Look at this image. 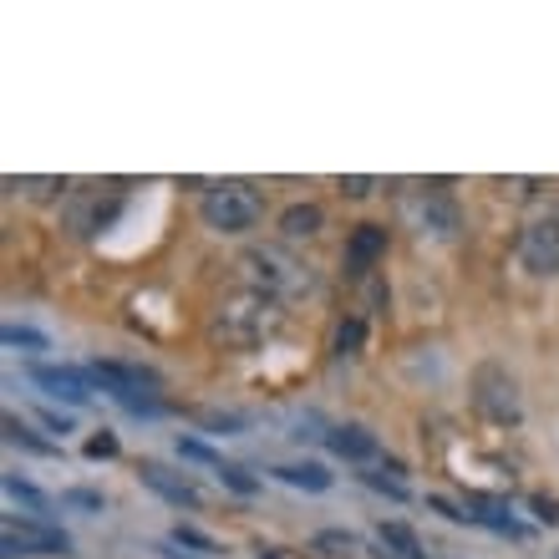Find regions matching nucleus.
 <instances>
[{
	"label": "nucleus",
	"mask_w": 559,
	"mask_h": 559,
	"mask_svg": "<svg viewBox=\"0 0 559 559\" xmlns=\"http://www.w3.org/2000/svg\"><path fill=\"white\" fill-rule=\"evenodd\" d=\"M239 280H245V290H260L280 306H290V300H306V295L321 290V280L306 260H295L285 245H250V250L235 260Z\"/></svg>",
	"instance_id": "obj_1"
},
{
	"label": "nucleus",
	"mask_w": 559,
	"mask_h": 559,
	"mask_svg": "<svg viewBox=\"0 0 559 559\" xmlns=\"http://www.w3.org/2000/svg\"><path fill=\"white\" fill-rule=\"evenodd\" d=\"M280 325H285V306L280 300H270L260 290H235L214 306L209 336L219 341V346H229V352H250L260 341L280 336Z\"/></svg>",
	"instance_id": "obj_2"
},
{
	"label": "nucleus",
	"mask_w": 559,
	"mask_h": 559,
	"mask_svg": "<svg viewBox=\"0 0 559 559\" xmlns=\"http://www.w3.org/2000/svg\"><path fill=\"white\" fill-rule=\"evenodd\" d=\"M402 224L417 229L423 239H438V245H453L463 235V209L448 193V183H402L397 193Z\"/></svg>",
	"instance_id": "obj_3"
},
{
	"label": "nucleus",
	"mask_w": 559,
	"mask_h": 559,
	"mask_svg": "<svg viewBox=\"0 0 559 559\" xmlns=\"http://www.w3.org/2000/svg\"><path fill=\"white\" fill-rule=\"evenodd\" d=\"M199 219L214 229V235H250L254 224L265 219V199L260 189H250L245 178H224V183H209L199 193Z\"/></svg>",
	"instance_id": "obj_4"
},
{
	"label": "nucleus",
	"mask_w": 559,
	"mask_h": 559,
	"mask_svg": "<svg viewBox=\"0 0 559 559\" xmlns=\"http://www.w3.org/2000/svg\"><path fill=\"white\" fill-rule=\"evenodd\" d=\"M468 397H473V413L484 417L493 427H519L524 423V392H519V377L503 361H478L468 377Z\"/></svg>",
	"instance_id": "obj_5"
},
{
	"label": "nucleus",
	"mask_w": 559,
	"mask_h": 559,
	"mask_svg": "<svg viewBox=\"0 0 559 559\" xmlns=\"http://www.w3.org/2000/svg\"><path fill=\"white\" fill-rule=\"evenodd\" d=\"M72 549V539L57 530V524H46V519L36 514H5V524H0V555L5 559H36V555H67Z\"/></svg>",
	"instance_id": "obj_6"
},
{
	"label": "nucleus",
	"mask_w": 559,
	"mask_h": 559,
	"mask_svg": "<svg viewBox=\"0 0 559 559\" xmlns=\"http://www.w3.org/2000/svg\"><path fill=\"white\" fill-rule=\"evenodd\" d=\"M118 209H122V199L112 189H72V199L61 204V229L72 239H92L97 229L112 224Z\"/></svg>",
	"instance_id": "obj_7"
},
{
	"label": "nucleus",
	"mask_w": 559,
	"mask_h": 559,
	"mask_svg": "<svg viewBox=\"0 0 559 559\" xmlns=\"http://www.w3.org/2000/svg\"><path fill=\"white\" fill-rule=\"evenodd\" d=\"M514 254H519V265L530 270L534 280H555L559 275V219L555 214H549V219L524 224L519 239H514Z\"/></svg>",
	"instance_id": "obj_8"
},
{
	"label": "nucleus",
	"mask_w": 559,
	"mask_h": 559,
	"mask_svg": "<svg viewBox=\"0 0 559 559\" xmlns=\"http://www.w3.org/2000/svg\"><path fill=\"white\" fill-rule=\"evenodd\" d=\"M386 245H392V235H386V224H356L352 239H346V254H341V265H346V275H352V280L377 275V265L386 260Z\"/></svg>",
	"instance_id": "obj_9"
},
{
	"label": "nucleus",
	"mask_w": 559,
	"mask_h": 559,
	"mask_svg": "<svg viewBox=\"0 0 559 559\" xmlns=\"http://www.w3.org/2000/svg\"><path fill=\"white\" fill-rule=\"evenodd\" d=\"M138 478H143L158 499L178 503V509H199V503H204V493H199V484H193L189 473H174V468H163V463H143Z\"/></svg>",
	"instance_id": "obj_10"
},
{
	"label": "nucleus",
	"mask_w": 559,
	"mask_h": 559,
	"mask_svg": "<svg viewBox=\"0 0 559 559\" xmlns=\"http://www.w3.org/2000/svg\"><path fill=\"white\" fill-rule=\"evenodd\" d=\"M31 382L46 386V392L61 402H87L92 397L87 371H72V367H31Z\"/></svg>",
	"instance_id": "obj_11"
},
{
	"label": "nucleus",
	"mask_w": 559,
	"mask_h": 559,
	"mask_svg": "<svg viewBox=\"0 0 559 559\" xmlns=\"http://www.w3.org/2000/svg\"><path fill=\"white\" fill-rule=\"evenodd\" d=\"M325 442H331V453L346 457V463H377V457H382V442H377V432H367V427H331Z\"/></svg>",
	"instance_id": "obj_12"
},
{
	"label": "nucleus",
	"mask_w": 559,
	"mask_h": 559,
	"mask_svg": "<svg viewBox=\"0 0 559 559\" xmlns=\"http://www.w3.org/2000/svg\"><path fill=\"white\" fill-rule=\"evenodd\" d=\"M321 229H325L321 204H290L280 214V239H285V245H306V239H316Z\"/></svg>",
	"instance_id": "obj_13"
},
{
	"label": "nucleus",
	"mask_w": 559,
	"mask_h": 559,
	"mask_svg": "<svg viewBox=\"0 0 559 559\" xmlns=\"http://www.w3.org/2000/svg\"><path fill=\"white\" fill-rule=\"evenodd\" d=\"M361 341H367V321H361L356 310H346L336 321V331H331V356H336V361H356V356H361Z\"/></svg>",
	"instance_id": "obj_14"
},
{
	"label": "nucleus",
	"mask_w": 559,
	"mask_h": 559,
	"mask_svg": "<svg viewBox=\"0 0 559 559\" xmlns=\"http://www.w3.org/2000/svg\"><path fill=\"white\" fill-rule=\"evenodd\" d=\"M377 539H382V545L392 549L397 559H432V555L423 549V539H417L407 524H397V519H382V524H377Z\"/></svg>",
	"instance_id": "obj_15"
},
{
	"label": "nucleus",
	"mask_w": 559,
	"mask_h": 559,
	"mask_svg": "<svg viewBox=\"0 0 559 559\" xmlns=\"http://www.w3.org/2000/svg\"><path fill=\"white\" fill-rule=\"evenodd\" d=\"M275 478H285L290 488H306V493H325L331 488V473L321 463H285V468H275Z\"/></svg>",
	"instance_id": "obj_16"
},
{
	"label": "nucleus",
	"mask_w": 559,
	"mask_h": 559,
	"mask_svg": "<svg viewBox=\"0 0 559 559\" xmlns=\"http://www.w3.org/2000/svg\"><path fill=\"white\" fill-rule=\"evenodd\" d=\"M0 488H5V499H11V503H26L36 519L46 514V493H36V488H31L21 473H5V478H0Z\"/></svg>",
	"instance_id": "obj_17"
},
{
	"label": "nucleus",
	"mask_w": 559,
	"mask_h": 559,
	"mask_svg": "<svg viewBox=\"0 0 559 559\" xmlns=\"http://www.w3.org/2000/svg\"><path fill=\"white\" fill-rule=\"evenodd\" d=\"M310 549H316V555H331V559H356L361 555V545H356L352 534H341V530H321Z\"/></svg>",
	"instance_id": "obj_18"
},
{
	"label": "nucleus",
	"mask_w": 559,
	"mask_h": 559,
	"mask_svg": "<svg viewBox=\"0 0 559 559\" xmlns=\"http://www.w3.org/2000/svg\"><path fill=\"white\" fill-rule=\"evenodd\" d=\"M5 438H11L15 448H26V453H41V457H51V453H57V448H51V442H46V438H36V432H31V427L21 423V417H5Z\"/></svg>",
	"instance_id": "obj_19"
},
{
	"label": "nucleus",
	"mask_w": 559,
	"mask_h": 559,
	"mask_svg": "<svg viewBox=\"0 0 559 559\" xmlns=\"http://www.w3.org/2000/svg\"><path fill=\"white\" fill-rule=\"evenodd\" d=\"M493 189H499L503 199L524 204V199H539V193H545L549 183H545V178H493Z\"/></svg>",
	"instance_id": "obj_20"
},
{
	"label": "nucleus",
	"mask_w": 559,
	"mask_h": 559,
	"mask_svg": "<svg viewBox=\"0 0 559 559\" xmlns=\"http://www.w3.org/2000/svg\"><path fill=\"white\" fill-rule=\"evenodd\" d=\"M5 189L26 193V199H51V193L67 189V183H61V178H5Z\"/></svg>",
	"instance_id": "obj_21"
},
{
	"label": "nucleus",
	"mask_w": 559,
	"mask_h": 559,
	"mask_svg": "<svg viewBox=\"0 0 559 559\" xmlns=\"http://www.w3.org/2000/svg\"><path fill=\"white\" fill-rule=\"evenodd\" d=\"M0 341H5V346H21V352H46V336L41 331H31V325H5Z\"/></svg>",
	"instance_id": "obj_22"
},
{
	"label": "nucleus",
	"mask_w": 559,
	"mask_h": 559,
	"mask_svg": "<svg viewBox=\"0 0 559 559\" xmlns=\"http://www.w3.org/2000/svg\"><path fill=\"white\" fill-rule=\"evenodd\" d=\"M361 484H371L377 488V493H386V499H407V484H402V478H386V473H361Z\"/></svg>",
	"instance_id": "obj_23"
},
{
	"label": "nucleus",
	"mask_w": 559,
	"mask_h": 559,
	"mask_svg": "<svg viewBox=\"0 0 559 559\" xmlns=\"http://www.w3.org/2000/svg\"><path fill=\"white\" fill-rule=\"evenodd\" d=\"M178 457H193V463H219V453L199 438H178Z\"/></svg>",
	"instance_id": "obj_24"
},
{
	"label": "nucleus",
	"mask_w": 559,
	"mask_h": 559,
	"mask_svg": "<svg viewBox=\"0 0 559 559\" xmlns=\"http://www.w3.org/2000/svg\"><path fill=\"white\" fill-rule=\"evenodd\" d=\"M174 539H178L183 549H199V555H219V545H214V539H204L199 530H183V524L174 530Z\"/></svg>",
	"instance_id": "obj_25"
},
{
	"label": "nucleus",
	"mask_w": 559,
	"mask_h": 559,
	"mask_svg": "<svg viewBox=\"0 0 559 559\" xmlns=\"http://www.w3.org/2000/svg\"><path fill=\"white\" fill-rule=\"evenodd\" d=\"M346 199H367V193H377V178H367V174H352V178H341L336 183Z\"/></svg>",
	"instance_id": "obj_26"
},
{
	"label": "nucleus",
	"mask_w": 559,
	"mask_h": 559,
	"mask_svg": "<svg viewBox=\"0 0 559 559\" xmlns=\"http://www.w3.org/2000/svg\"><path fill=\"white\" fill-rule=\"evenodd\" d=\"M530 509H534V519H539V524H559V499H549V493H534Z\"/></svg>",
	"instance_id": "obj_27"
},
{
	"label": "nucleus",
	"mask_w": 559,
	"mask_h": 559,
	"mask_svg": "<svg viewBox=\"0 0 559 559\" xmlns=\"http://www.w3.org/2000/svg\"><path fill=\"white\" fill-rule=\"evenodd\" d=\"M61 503H72V509H103V493H92V488H72V493H61Z\"/></svg>",
	"instance_id": "obj_28"
},
{
	"label": "nucleus",
	"mask_w": 559,
	"mask_h": 559,
	"mask_svg": "<svg viewBox=\"0 0 559 559\" xmlns=\"http://www.w3.org/2000/svg\"><path fill=\"white\" fill-rule=\"evenodd\" d=\"M87 457H118V438H112V432H97V438L87 442Z\"/></svg>",
	"instance_id": "obj_29"
},
{
	"label": "nucleus",
	"mask_w": 559,
	"mask_h": 559,
	"mask_svg": "<svg viewBox=\"0 0 559 559\" xmlns=\"http://www.w3.org/2000/svg\"><path fill=\"white\" fill-rule=\"evenodd\" d=\"M219 478H224V484H229V488H235V493H254V488H260V484H254V478H250V473H245V468H224Z\"/></svg>",
	"instance_id": "obj_30"
},
{
	"label": "nucleus",
	"mask_w": 559,
	"mask_h": 559,
	"mask_svg": "<svg viewBox=\"0 0 559 559\" xmlns=\"http://www.w3.org/2000/svg\"><path fill=\"white\" fill-rule=\"evenodd\" d=\"M36 417H41V423L51 427V432H72V423H67V417H61V413H51V407H41V413H36Z\"/></svg>",
	"instance_id": "obj_31"
},
{
	"label": "nucleus",
	"mask_w": 559,
	"mask_h": 559,
	"mask_svg": "<svg viewBox=\"0 0 559 559\" xmlns=\"http://www.w3.org/2000/svg\"><path fill=\"white\" fill-rule=\"evenodd\" d=\"M555 219H559V199H555Z\"/></svg>",
	"instance_id": "obj_32"
}]
</instances>
